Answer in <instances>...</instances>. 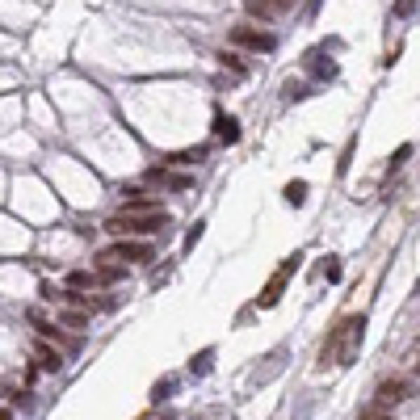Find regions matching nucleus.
Listing matches in <instances>:
<instances>
[{
  "label": "nucleus",
  "mask_w": 420,
  "mask_h": 420,
  "mask_svg": "<svg viewBox=\"0 0 420 420\" xmlns=\"http://www.w3.org/2000/svg\"><path fill=\"white\" fill-rule=\"evenodd\" d=\"M215 135H219L223 143H236V139H240V122L227 118V114H219V118H215Z\"/></svg>",
  "instance_id": "10"
},
{
  "label": "nucleus",
  "mask_w": 420,
  "mask_h": 420,
  "mask_svg": "<svg viewBox=\"0 0 420 420\" xmlns=\"http://www.w3.org/2000/svg\"><path fill=\"white\" fill-rule=\"evenodd\" d=\"M404 400H412V383H404V379H391V383H383L379 387V395H374V408H395V404H404Z\"/></svg>",
  "instance_id": "5"
},
{
  "label": "nucleus",
  "mask_w": 420,
  "mask_h": 420,
  "mask_svg": "<svg viewBox=\"0 0 420 420\" xmlns=\"http://www.w3.org/2000/svg\"><path fill=\"white\" fill-rule=\"evenodd\" d=\"M0 420H13V412H8V408H0Z\"/></svg>",
  "instance_id": "17"
},
{
  "label": "nucleus",
  "mask_w": 420,
  "mask_h": 420,
  "mask_svg": "<svg viewBox=\"0 0 420 420\" xmlns=\"http://www.w3.org/2000/svg\"><path fill=\"white\" fill-rule=\"evenodd\" d=\"M303 198H307V185H303V181H290V185H286V202H290V206H299Z\"/></svg>",
  "instance_id": "12"
},
{
  "label": "nucleus",
  "mask_w": 420,
  "mask_h": 420,
  "mask_svg": "<svg viewBox=\"0 0 420 420\" xmlns=\"http://www.w3.org/2000/svg\"><path fill=\"white\" fill-rule=\"evenodd\" d=\"M168 223V215L160 206H135V210H118L105 219V231L109 236H122V240H135V236H151Z\"/></svg>",
  "instance_id": "2"
},
{
  "label": "nucleus",
  "mask_w": 420,
  "mask_h": 420,
  "mask_svg": "<svg viewBox=\"0 0 420 420\" xmlns=\"http://www.w3.org/2000/svg\"><path fill=\"white\" fill-rule=\"evenodd\" d=\"M194 370H198V374H206V370H210V349H206V353H198V366H194Z\"/></svg>",
  "instance_id": "15"
},
{
  "label": "nucleus",
  "mask_w": 420,
  "mask_h": 420,
  "mask_svg": "<svg viewBox=\"0 0 420 420\" xmlns=\"http://www.w3.org/2000/svg\"><path fill=\"white\" fill-rule=\"evenodd\" d=\"M362 420H391V412H387V408H370Z\"/></svg>",
  "instance_id": "16"
},
{
  "label": "nucleus",
  "mask_w": 420,
  "mask_h": 420,
  "mask_svg": "<svg viewBox=\"0 0 420 420\" xmlns=\"http://www.w3.org/2000/svg\"><path fill=\"white\" fill-rule=\"evenodd\" d=\"M416 13V0H395V17H412Z\"/></svg>",
  "instance_id": "13"
},
{
  "label": "nucleus",
  "mask_w": 420,
  "mask_h": 420,
  "mask_svg": "<svg viewBox=\"0 0 420 420\" xmlns=\"http://www.w3.org/2000/svg\"><path fill=\"white\" fill-rule=\"evenodd\" d=\"M408 156H412V147H408V143H404V147H400V151H395V156H391V168H400V164H404V160H408Z\"/></svg>",
  "instance_id": "14"
},
{
  "label": "nucleus",
  "mask_w": 420,
  "mask_h": 420,
  "mask_svg": "<svg viewBox=\"0 0 420 420\" xmlns=\"http://www.w3.org/2000/svg\"><path fill=\"white\" fill-rule=\"evenodd\" d=\"M290 4H294V0H248V13L261 17V21H269V17H282Z\"/></svg>",
  "instance_id": "8"
},
{
  "label": "nucleus",
  "mask_w": 420,
  "mask_h": 420,
  "mask_svg": "<svg viewBox=\"0 0 420 420\" xmlns=\"http://www.w3.org/2000/svg\"><path fill=\"white\" fill-rule=\"evenodd\" d=\"M97 282H101V278H97V273H88V269L67 273V286H72V290H80V286H97Z\"/></svg>",
  "instance_id": "11"
},
{
  "label": "nucleus",
  "mask_w": 420,
  "mask_h": 420,
  "mask_svg": "<svg viewBox=\"0 0 420 420\" xmlns=\"http://www.w3.org/2000/svg\"><path fill=\"white\" fill-rule=\"evenodd\" d=\"M55 324H63V328H72V332H84L88 328V311H80V307H59V316H55Z\"/></svg>",
  "instance_id": "9"
},
{
  "label": "nucleus",
  "mask_w": 420,
  "mask_h": 420,
  "mask_svg": "<svg viewBox=\"0 0 420 420\" xmlns=\"http://www.w3.org/2000/svg\"><path fill=\"white\" fill-rule=\"evenodd\" d=\"M362 337H366V316H349V320H341L337 332H332V337L324 341V349H320V366H324V370H328V366H349V362L358 358Z\"/></svg>",
  "instance_id": "1"
},
{
  "label": "nucleus",
  "mask_w": 420,
  "mask_h": 420,
  "mask_svg": "<svg viewBox=\"0 0 420 420\" xmlns=\"http://www.w3.org/2000/svg\"><path fill=\"white\" fill-rule=\"evenodd\" d=\"M34 362H38V370H46V374H59V370H63V353H59L55 345H46V341H34Z\"/></svg>",
  "instance_id": "7"
},
{
  "label": "nucleus",
  "mask_w": 420,
  "mask_h": 420,
  "mask_svg": "<svg viewBox=\"0 0 420 420\" xmlns=\"http://www.w3.org/2000/svg\"><path fill=\"white\" fill-rule=\"evenodd\" d=\"M101 261H109V265H135V261H151V248L139 244V240H118V244H109L101 252Z\"/></svg>",
  "instance_id": "3"
},
{
  "label": "nucleus",
  "mask_w": 420,
  "mask_h": 420,
  "mask_svg": "<svg viewBox=\"0 0 420 420\" xmlns=\"http://www.w3.org/2000/svg\"><path fill=\"white\" fill-rule=\"evenodd\" d=\"M231 42H236V46H248V50H257V55L278 46V38H273L269 29H257V25H236V29H231Z\"/></svg>",
  "instance_id": "4"
},
{
  "label": "nucleus",
  "mask_w": 420,
  "mask_h": 420,
  "mask_svg": "<svg viewBox=\"0 0 420 420\" xmlns=\"http://www.w3.org/2000/svg\"><path fill=\"white\" fill-rule=\"evenodd\" d=\"M416 374H420V362H416Z\"/></svg>",
  "instance_id": "18"
},
{
  "label": "nucleus",
  "mask_w": 420,
  "mask_h": 420,
  "mask_svg": "<svg viewBox=\"0 0 420 420\" xmlns=\"http://www.w3.org/2000/svg\"><path fill=\"white\" fill-rule=\"evenodd\" d=\"M294 269H299V257H290V261L273 273V282H269V286H265V294H261V307H273V303L282 299V286H286V278H290Z\"/></svg>",
  "instance_id": "6"
}]
</instances>
